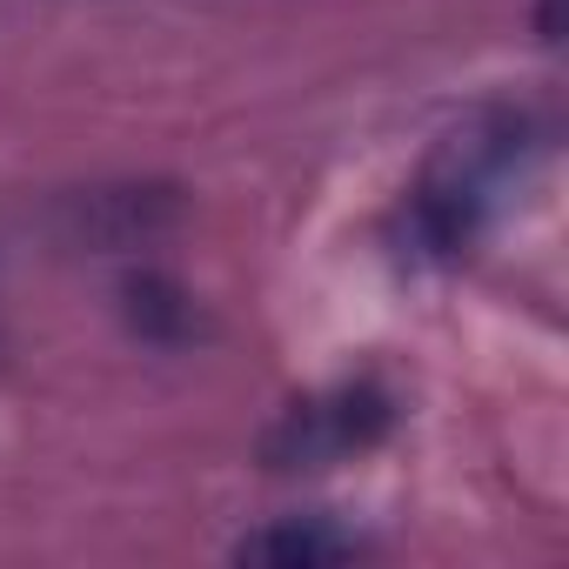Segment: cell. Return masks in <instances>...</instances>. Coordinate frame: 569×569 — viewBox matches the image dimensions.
<instances>
[{
	"label": "cell",
	"mask_w": 569,
	"mask_h": 569,
	"mask_svg": "<svg viewBox=\"0 0 569 569\" xmlns=\"http://www.w3.org/2000/svg\"><path fill=\"white\" fill-rule=\"evenodd\" d=\"M516 174H522V128L509 114L469 121L422 168V181L409 194V241L436 261L462 254L489 228V214H496V201L509 194Z\"/></svg>",
	"instance_id": "6da1fadb"
},
{
	"label": "cell",
	"mask_w": 569,
	"mask_h": 569,
	"mask_svg": "<svg viewBox=\"0 0 569 569\" xmlns=\"http://www.w3.org/2000/svg\"><path fill=\"white\" fill-rule=\"evenodd\" d=\"M389 429H396V396L376 376H356V382L289 402L268 422L261 456H268V469H336V462L376 449Z\"/></svg>",
	"instance_id": "7a4b0ae2"
},
{
	"label": "cell",
	"mask_w": 569,
	"mask_h": 569,
	"mask_svg": "<svg viewBox=\"0 0 569 569\" xmlns=\"http://www.w3.org/2000/svg\"><path fill=\"white\" fill-rule=\"evenodd\" d=\"M349 556H362V536H349L322 516H289V522H268L234 542V562H274V569H322V562H349Z\"/></svg>",
	"instance_id": "3957f363"
},
{
	"label": "cell",
	"mask_w": 569,
	"mask_h": 569,
	"mask_svg": "<svg viewBox=\"0 0 569 569\" xmlns=\"http://www.w3.org/2000/svg\"><path fill=\"white\" fill-rule=\"evenodd\" d=\"M128 316H134V329L154 336V342L194 336V302L174 289V281H161V274H134V281H128Z\"/></svg>",
	"instance_id": "277c9868"
}]
</instances>
